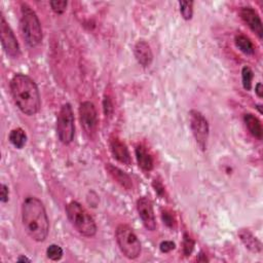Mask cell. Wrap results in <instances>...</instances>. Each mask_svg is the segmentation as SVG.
<instances>
[{
	"mask_svg": "<svg viewBox=\"0 0 263 263\" xmlns=\"http://www.w3.org/2000/svg\"><path fill=\"white\" fill-rule=\"evenodd\" d=\"M10 141L16 148L22 149L27 142V136L24 129L21 127L13 129L10 134Z\"/></svg>",
	"mask_w": 263,
	"mask_h": 263,
	"instance_id": "cell-18",
	"label": "cell"
},
{
	"mask_svg": "<svg viewBox=\"0 0 263 263\" xmlns=\"http://www.w3.org/2000/svg\"><path fill=\"white\" fill-rule=\"evenodd\" d=\"M66 214L73 227L83 237L93 238L97 233V225L93 217L79 203L71 202L66 207Z\"/></svg>",
	"mask_w": 263,
	"mask_h": 263,
	"instance_id": "cell-3",
	"label": "cell"
},
{
	"mask_svg": "<svg viewBox=\"0 0 263 263\" xmlns=\"http://www.w3.org/2000/svg\"><path fill=\"white\" fill-rule=\"evenodd\" d=\"M194 248V242L193 240L188 236V235H184V239H183V253L185 256H189Z\"/></svg>",
	"mask_w": 263,
	"mask_h": 263,
	"instance_id": "cell-24",
	"label": "cell"
},
{
	"mask_svg": "<svg viewBox=\"0 0 263 263\" xmlns=\"http://www.w3.org/2000/svg\"><path fill=\"white\" fill-rule=\"evenodd\" d=\"M255 93L257 94V96L259 98H262L263 95V89H262V84L261 83H257L256 87H255Z\"/></svg>",
	"mask_w": 263,
	"mask_h": 263,
	"instance_id": "cell-30",
	"label": "cell"
},
{
	"mask_svg": "<svg viewBox=\"0 0 263 263\" xmlns=\"http://www.w3.org/2000/svg\"><path fill=\"white\" fill-rule=\"evenodd\" d=\"M9 187L5 184H2V192H0V200H2L3 203H7L9 201Z\"/></svg>",
	"mask_w": 263,
	"mask_h": 263,
	"instance_id": "cell-27",
	"label": "cell"
},
{
	"mask_svg": "<svg viewBox=\"0 0 263 263\" xmlns=\"http://www.w3.org/2000/svg\"><path fill=\"white\" fill-rule=\"evenodd\" d=\"M79 119L85 133L92 136L98 126V113L95 105L91 102H83L79 106Z\"/></svg>",
	"mask_w": 263,
	"mask_h": 263,
	"instance_id": "cell-8",
	"label": "cell"
},
{
	"mask_svg": "<svg viewBox=\"0 0 263 263\" xmlns=\"http://www.w3.org/2000/svg\"><path fill=\"white\" fill-rule=\"evenodd\" d=\"M253 71L250 67L245 66L242 70V81L244 89L247 91H250L252 87V80H253Z\"/></svg>",
	"mask_w": 263,
	"mask_h": 263,
	"instance_id": "cell-20",
	"label": "cell"
},
{
	"mask_svg": "<svg viewBox=\"0 0 263 263\" xmlns=\"http://www.w3.org/2000/svg\"><path fill=\"white\" fill-rule=\"evenodd\" d=\"M161 218H162L163 223H165L168 227L173 228V227L176 226V220H175L174 215H173L170 211H167V210L163 211V212L161 213Z\"/></svg>",
	"mask_w": 263,
	"mask_h": 263,
	"instance_id": "cell-23",
	"label": "cell"
},
{
	"mask_svg": "<svg viewBox=\"0 0 263 263\" xmlns=\"http://www.w3.org/2000/svg\"><path fill=\"white\" fill-rule=\"evenodd\" d=\"M75 133L74 114L70 104H64L58 114L57 118V134L60 141L68 145L72 142Z\"/></svg>",
	"mask_w": 263,
	"mask_h": 263,
	"instance_id": "cell-6",
	"label": "cell"
},
{
	"mask_svg": "<svg viewBox=\"0 0 263 263\" xmlns=\"http://www.w3.org/2000/svg\"><path fill=\"white\" fill-rule=\"evenodd\" d=\"M112 104H111V101L109 98H105L104 100V110H105V114L106 116L107 115H110V113L112 112Z\"/></svg>",
	"mask_w": 263,
	"mask_h": 263,
	"instance_id": "cell-28",
	"label": "cell"
},
{
	"mask_svg": "<svg viewBox=\"0 0 263 263\" xmlns=\"http://www.w3.org/2000/svg\"><path fill=\"white\" fill-rule=\"evenodd\" d=\"M110 150L114 156L119 162L124 165H130L132 158L129 151L126 147V145L121 142L118 138H112L110 140Z\"/></svg>",
	"mask_w": 263,
	"mask_h": 263,
	"instance_id": "cell-13",
	"label": "cell"
},
{
	"mask_svg": "<svg viewBox=\"0 0 263 263\" xmlns=\"http://www.w3.org/2000/svg\"><path fill=\"white\" fill-rule=\"evenodd\" d=\"M244 121L252 136L260 140L262 138V125L260 120L255 115L248 113L244 115Z\"/></svg>",
	"mask_w": 263,
	"mask_h": 263,
	"instance_id": "cell-17",
	"label": "cell"
},
{
	"mask_svg": "<svg viewBox=\"0 0 263 263\" xmlns=\"http://www.w3.org/2000/svg\"><path fill=\"white\" fill-rule=\"evenodd\" d=\"M21 32L24 40L30 48L37 47L42 40V29L35 12L27 5L21 7Z\"/></svg>",
	"mask_w": 263,
	"mask_h": 263,
	"instance_id": "cell-4",
	"label": "cell"
},
{
	"mask_svg": "<svg viewBox=\"0 0 263 263\" xmlns=\"http://www.w3.org/2000/svg\"><path fill=\"white\" fill-rule=\"evenodd\" d=\"M117 245L121 253L128 259H136L141 254V243L128 225L120 224L115 232Z\"/></svg>",
	"mask_w": 263,
	"mask_h": 263,
	"instance_id": "cell-5",
	"label": "cell"
},
{
	"mask_svg": "<svg viewBox=\"0 0 263 263\" xmlns=\"http://www.w3.org/2000/svg\"><path fill=\"white\" fill-rule=\"evenodd\" d=\"M190 127L192 129V134L196 140V143L203 150H205L209 138L208 120L201 112L192 110L190 112Z\"/></svg>",
	"mask_w": 263,
	"mask_h": 263,
	"instance_id": "cell-7",
	"label": "cell"
},
{
	"mask_svg": "<svg viewBox=\"0 0 263 263\" xmlns=\"http://www.w3.org/2000/svg\"><path fill=\"white\" fill-rule=\"evenodd\" d=\"M0 36H2V43L7 54L13 58H18L21 54L19 42L4 16H2V21H0Z\"/></svg>",
	"mask_w": 263,
	"mask_h": 263,
	"instance_id": "cell-9",
	"label": "cell"
},
{
	"mask_svg": "<svg viewBox=\"0 0 263 263\" xmlns=\"http://www.w3.org/2000/svg\"><path fill=\"white\" fill-rule=\"evenodd\" d=\"M136 157H137V161L139 163V167L142 170H144L146 172H149L153 169V158L143 145L137 146Z\"/></svg>",
	"mask_w": 263,
	"mask_h": 263,
	"instance_id": "cell-15",
	"label": "cell"
},
{
	"mask_svg": "<svg viewBox=\"0 0 263 263\" xmlns=\"http://www.w3.org/2000/svg\"><path fill=\"white\" fill-rule=\"evenodd\" d=\"M16 105L26 115H35L40 109V95L34 80L24 74H16L10 83Z\"/></svg>",
	"mask_w": 263,
	"mask_h": 263,
	"instance_id": "cell-2",
	"label": "cell"
},
{
	"mask_svg": "<svg viewBox=\"0 0 263 263\" xmlns=\"http://www.w3.org/2000/svg\"><path fill=\"white\" fill-rule=\"evenodd\" d=\"M106 169L108 173L111 175V177L118 183L120 184L124 189L130 190L133 188V182H132L130 177L126 173H124L122 170H120L117 167H114L111 163H108L106 166Z\"/></svg>",
	"mask_w": 263,
	"mask_h": 263,
	"instance_id": "cell-14",
	"label": "cell"
},
{
	"mask_svg": "<svg viewBox=\"0 0 263 263\" xmlns=\"http://www.w3.org/2000/svg\"><path fill=\"white\" fill-rule=\"evenodd\" d=\"M23 226L35 242H45L49 236L50 222L45 206L38 199L28 196L22 206Z\"/></svg>",
	"mask_w": 263,
	"mask_h": 263,
	"instance_id": "cell-1",
	"label": "cell"
},
{
	"mask_svg": "<svg viewBox=\"0 0 263 263\" xmlns=\"http://www.w3.org/2000/svg\"><path fill=\"white\" fill-rule=\"evenodd\" d=\"M239 236L241 238V241L243 242V244L246 246V248H248L251 252L253 253H258L261 251V243L257 240L256 237H254L252 235V233H250L247 229H242L239 233Z\"/></svg>",
	"mask_w": 263,
	"mask_h": 263,
	"instance_id": "cell-16",
	"label": "cell"
},
{
	"mask_svg": "<svg viewBox=\"0 0 263 263\" xmlns=\"http://www.w3.org/2000/svg\"><path fill=\"white\" fill-rule=\"evenodd\" d=\"M236 46L246 55H254L255 49L252 41L246 37L245 35H237L236 36Z\"/></svg>",
	"mask_w": 263,
	"mask_h": 263,
	"instance_id": "cell-19",
	"label": "cell"
},
{
	"mask_svg": "<svg viewBox=\"0 0 263 263\" xmlns=\"http://www.w3.org/2000/svg\"><path fill=\"white\" fill-rule=\"evenodd\" d=\"M51 7H52V10L58 14V15H62L65 11H66V8H67V2H51Z\"/></svg>",
	"mask_w": 263,
	"mask_h": 263,
	"instance_id": "cell-25",
	"label": "cell"
},
{
	"mask_svg": "<svg viewBox=\"0 0 263 263\" xmlns=\"http://www.w3.org/2000/svg\"><path fill=\"white\" fill-rule=\"evenodd\" d=\"M137 210L146 229H148L149 232L155 231L156 221L151 201L147 198L139 199L137 202Z\"/></svg>",
	"mask_w": 263,
	"mask_h": 263,
	"instance_id": "cell-10",
	"label": "cell"
},
{
	"mask_svg": "<svg viewBox=\"0 0 263 263\" xmlns=\"http://www.w3.org/2000/svg\"><path fill=\"white\" fill-rule=\"evenodd\" d=\"M18 261H19V262H22V261H23V262H25V261H26V262H30L31 260L28 259L27 257H20V258L18 259Z\"/></svg>",
	"mask_w": 263,
	"mask_h": 263,
	"instance_id": "cell-31",
	"label": "cell"
},
{
	"mask_svg": "<svg viewBox=\"0 0 263 263\" xmlns=\"http://www.w3.org/2000/svg\"><path fill=\"white\" fill-rule=\"evenodd\" d=\"M193 3L192 2H182L180 3V12L185 20H190L193 15Z\"/></svg>",
	"mask_w": 263,
	"mask_h": 263,
	"instance_id": "cell-22",
	"label": "cell"
},
{
	"mask_svg": "<svg viewBox=\"0 0 263 263\" xmlns=\"http://www.w3.org/2000/svg\"><path fill=\"white\" fill-rule=\"evenodd\" d=\"M153 186H154V188H155V191H156L159 195H162V194H163V192H165V187L162 186V184H161L160 181L154 180Z\"/></svg>",
	"mask_w": 263,
	"mask_h": 263,
	"instance_id": "cell-29",
	"label": "cell"
},
{
	"mask_svg": "<svg viewBox=\"0 0 263 263\" xmlns=\"http://www.w3.org/2000/svg\"><path fill=\"white\" fill-rule=\"evenodd\" d=\"M175 247H176V245H175L173 242H170V241H165L159 246L160 251L162 253H169V252L173 251L175 249Z\"/></svg>",
	"mask_w": 263,
	"mask_h": 263,
	"instance_id": "cell-26",
	"label": "cell"
},
{
	"mask_svg": "<svg viewBox=\"0 0 263 263\" xmlns=\"http://www.w3.org/2000/svg\"><path fill=\"white\" fill-rule=\"evenodd\" d=\"M48 257L53 261H58L63 257V250L58 245H51L47 250Z\"/></svg>",
	"mask_w": 263,
	"mask_h": 263,
	"instance_id": "cell-21",
	"label": "cell"
},
{
	"mask_svg": "<svg viewBox=\"0 0 263 263\" xmlns=\"http://www.w3.org/2000/svg\"><path fill=\"white\" fill-rule=\"evenodd\" d=\"M134 54L138 63L143 67H148L151 65L153 60V54L150 46L144 40H140L136 43L134 48Z\"/></svg>",
	"mask_w": 263,
	"mask_h": 263,
	"instance_id": "cell-12",
	"label": "cell"
},
{
	"mask_svg": "<svg viewBox=\"0 0 263 263\" xmlns=\"http://www.w3.org/2000/svg\"><path fill=\"white\" fill-rule=\"evenodd\" d=\"M241 18L243 21L248 25V27L259 37L262 38L263 29H262V22L255 10L252 8H243L240 12Z\"/></svg>",
	"mask_w": 263,
	"mask_h": 263,
	"instance_id": "cell-11",
	"label": "cell"
}]
</instances>
